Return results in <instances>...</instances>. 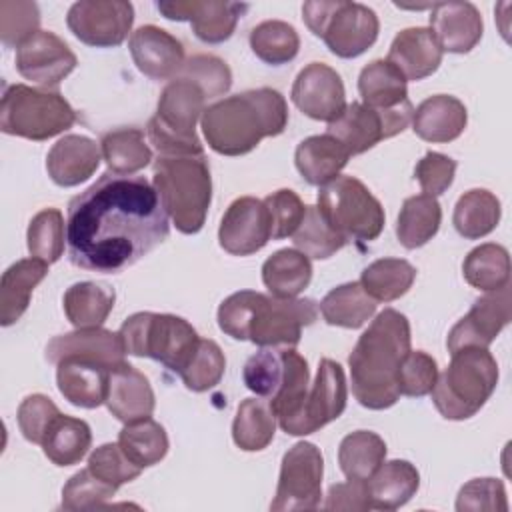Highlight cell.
Returning <instances> with one entry per match:
<instances>
[{
    "label": "cell",
    "mask_w": 512,
    "mask_h": 512,
    "mask_svg": "<svg viewBox=\"0 0 512 512\" xmlns=\"http://www.w3.org/2000/svg\"><path fill=\"white\" fill-rule=\"evenodd\" d=\"M48 266L38 258L14 262L0 280V324L12 326L28 310L34 288L46 278Z\"/></svg>",
    "instance_id": "30"
},
{
    "label": "cell",
    "mask_w": 512,
    "mask_h": 512,
    "mask_svg": "<svg viewBox=\"0 0 512 512\" xmlns=\"http://www.w3.org/2000/svg\"><path fill=\"white\" fill-rule=\"evenodd\" d=\"M312 280L310 258L296 248L276 250L262 264V282L276 298H296Z\"/></svg>",
    "instance_id": "35"
},
{
    "label": "cell",
    "mask_w": 512,
    "mask_h": 512,
    "mask_svg": "<svg viewBox=\"0 0 512 512\" xmlns=\"http://www.w3.org/2000/svg\"><path fill=\"white\" fill-rule=\"evenodd\" d=\"M454 174H456V160L440 152H426L424 158L414 168V178L418 180L422 194H428L434 198L452 186Z\"/></svg>",
    "instance_id": "60"
},
{
    "label": "cell",
    "mask_w": 512,
    "mask_h": 512,
    "mask_svg": "<svg viewBox=\"0 0 512 512\" xmlns=\"http://www.w3.org/2000/svg\"><path fill=\"white\" fill-rule=\"evenodd\" d=\"M442 48L438 46L430 28H406L398 32L388 50L392 62L406 80H424L432 76L442 64Z\"/></svg>",
    "instance_id": "26"
},
{
    "label": "cell",
    "mask_w": 512,
    "mask_h": 512,
    "mask_svg": "<svg viewBox=\"0 0 512 512\" xmlns=\"http://www.w3.org/2000/svg\"><path fill=\"white\" fill-rule=\"evenodd\" d=\"M430 30L442 52L466 54L482 38L484 22L472 2L432 4Z\"/></svg>",
    "instance_id": "23"
},
{
    "label": "cell",
    "mask_w": 512,
    "mask_h": 512,
    "mask_svg": "<svg viewBox=\"0 0 512 512\" xmlns=\"http://www.w3.org/2000/svg\"><path fill=\"white\" fill-rule=\"evenodd\" d=\"M512 318V296L510 284L500 290L488 292L474 300L466 316H462L448 334L450 354L468 346L488 348L496 336L508 326Z\"/></svg>",
    "instance_id": "15"
},
{
    "label": "cell",
    "mask_w": 512,
    "mask_h": 512,
    "mask_svg": "<svg viewBox=\"0 0 512 512\" xmlns=\"http://www.w3.org/2000/svg\"><path fill=\"white\" fill-rule=\"evenodd\" d=\"M316 208L346 242L376 240L386 220L380 200L354 176H338L320 186Z\"/></svg>",
    "instance_id": "10"
},
{
    "label": "cell",
    "mask_w": 512,
    "mask_h": 512,
    "mask_svg": "<svg viewBox=\"0 0 512 512\" xmlns=\"http://www.w3.org/2000/svg\"><path fill=\"white\" fill-rule=\"evenodd\" d=\"M410 352V322L394 308H384L362 332L348 356L352 394L364 408L386 410L400 398L396 374Z\"/></svg>",
    "instance_id": "2"
},
{
    "label": "cell",
    "mask_w": 512,
    "mask_h": 512,
    "mask_svg": "<svg viewBox=\"0 0 512 512\" xmlns=\"http://www.w3.org/2000/svg\"><path fill=\"white\" fill-rule=\"evenodd\" d=\"M462 274L472 288L482 292L500 290L510 284V254L500 244H480L464 258Z\"/></svg>",
    "instance_id": "42"
},
{
    "label": "cell",
    "mask_w": 512,
    "mask_h": 512,
    "mask_svg": "<svg viewBox=\"0 0 512 512\" xmlns=\"http://www.w3.org/2000/svg\"><path fill=\"white\" fill-rule=\"evenodd\" d=\"M110 414L128 424L152 416L156 398L148 378L128 362H120L108 372L106 400Z\"/></svg>",
    "instance_id": "24"
},
{
    "label": "cell",
    "mask_w": 512,
    "mask_h": 512,
    "mask_svg": "<svg viewBox=\"0 0 512 512\" xmlns=\"http://www.w3.org/2000/svg\"><path fill=\"white\" fill-rule=\"evenodd\" d=\"M18 426L32 444H42L48 428L60 416L58 406L44 394H30L18 406Z\"/></svg>",
    "instance_id": "57"
},
{
    "label": "cell",
    "mask_w": 512,
    "mask_h": 512,
    "mask_svg": "<svg viewBox=\"0 0 512 512\" xmlns=\"http://www.w3.org/2000/svg\"><path fill=\"white\" fill-rule=\"evenodd\" d=\"M414 106L410 100L390 110H374L362 102L346 104V108L328 122L326 134L332 136L350 156L364 154L378 142L400 134L412 122Z\"/></svg>",
    "instance_id": "11"
},
{
    "label": "cell",
    "mask_w": 512,
    "mask_h": 512,
    "mask_svg": "<svg viewBox=\"0 0 512 512\" xmlns=\"http://www.w3.org/2000/svg\"><path fill=\"white\" fill-rule=\"evenodd\" d=\"M376 312V300L366 294L360 282H346L332 288L320 302L326 324L340 328H360Z\"/></svg>",
    "instance_id": "36"
},
{
    "label": "cell",
    "mask_w": 512,
    "mask_h": 512,
    "mask_svg": "<svg viewBox=\"0 0 512 512\" xmlns=\"http://www.w3.org/2000/svg\"><path fill=\"white\" fill-rule=\"evenodd\" d=\"M248 42L252 52L272 66L292 62L300 50V36L296 28L284 20H264L256 24Z\"/></svg>",
    "instance_id": "46"
},
{
    "label": "cell",
    "mask_w": 512,
    "mask_h": 512,
    "mask_svg": "<svg viewBox=\"0 0 512 512\" xmlns=\"http://www.w3.org/2000/svg\"><path fill=\"white\" fill-rule=\"evenodd\" d=\"M420 486V474L408 460H388L366 480L370 508L396 510L404 506Z\"/></svg>",
    "instance_id": "31"
},
{
    "label": "cell",
    "mask_w": 512,
    "mask_h": 512,
    "mask_svg": "<svg viewBox=\"0 0 512 512\" xmlns=\"http://www.w3.org/2000/svg\"><path fill=\"white\" fill-rule=\"evenodd\" d=\"M498 384V364L488 348L468 346L452 352L448 368L438 374L432 402L446 420L472 418Z\"/></svg>",
    "instance_id": "5"
},
{
    "label": "cell",
    "mask_w": 512,
    "mask_h": 512,
    "mask_svg": "<svg viewBox=\"0 0 512 512\" xmlns=\"http://www.w3.org/2000/svg\"><path fill=\"white\" fill-rule=\"evenodd\" d=\"M88 468L92 474H96L100 480L120 488L126 482H132L140 476L142 468L136 466L120 448L116 442H108L98 446L90 456H88Z\"/></svg>",
    "instance_id": "55"
},
{
    "label": "cell",
    "mask_w": 512,
    "mask_h": 512,
    "mask_svg": "<svg viewBox=\"0 0 512 512\" xmlns=\"http://www.w3.org/2000/svg\"><path fill=\"white\" fill-rule=\"evenodd\" d=\"M116 486L100 480L86 466L84 470L70 476L62 488V508L64 510H94L102 508L106 500L114 498Z\"/></svg>",
    "instance_id": "52"
},
{
    "label": "cell",
    "mask_w": 512,
    "mask_h": 512,
    "mask_svg": "<svg viewBox=\"0 0 512 512\" xmlns=\"http://www.w3.org/2000/svg\"><path fill=\"white\" fill-rule=\"evenodd\" d=\"M168 214L144 176L106 172L68 204V260L118 274L168 238Z\"/></svg>",
    "instance_id": "1"
},
{
    "label": "cell",
    "mask_w": 512,
    "mask_h": 512,
    "mask_svg": "<svg viewBox=\"0 0 512 512\" xmlns=\"http://www.w3.org/2000/svg\"><path fill=\"white\" fill-rule=\"evenodd\" d=\"M128 48L136 68L152 80L176 78L186 62L182 42L154 24L140 26L130 34Z\"/></svg>",
    "instance_id": "21"
},
{
    "label": "cell",
    "mask_w": 512,
    "mask_h": 512,
    "mask_svg": "<svg viewBox=\"0 0 512 512\" xmlns=\"http://www.w3.org/2000/svg\"><path fill=\"white\" fill-rule=\"evenodd\" d=\"M284 376V360H282V348H262L256 354H252L244 364V384L250 392H254L260 398L270 400Z\"/></svg>",
    "instance_id": "50"
},
{
    "label": "cell",
    "mask_w": 512,
    "mask_h": 512,
    "mask_svg": "<svg viewBox=\"0 0 512 512\" xmlns=\"http://www.w3.org/2000/svg\"><path fill=\"white\" fill-rule=\"evenodd\" d=\"M282 360H284L282 384L268 402L276 414L280 428L286 434L296 436L306 394H308L310 372H308V362L294 348H282Z\"/></svg>",
    "instance_id": "28"
},
{
    "label": "cell",
    "mask_w": 512,
    "mask_h": 512,
    "mask_svg": "<svg viewBox=\"0 0 512 512\" xmlns=\"http://www.w3.org/2000/svg\"><path fill=\"white\" fill-rule=\"evenodd\" d=\"M64 240L66 226L58 208H44L30 220L26 244L32 258L44 260L46 264L58 262L64 252Z\"/></svg>",
    "instance_id": "47"
},
{
    "label": "cell",
    "mask_w": 512,
    "mask_h": 512,
    "mask_svg": "<svg viewBox=\"0 0 512 512\" xmlns=\"http://www.w3.org/2000/svg\"><path fill=\"white\" fill-rule=\"evenodd\" d=\"M406 78L388 60H372L358 76L362 104L374 110H390L408 100Z\"/></svg>",
    "instance_id": "34"
},
{
    "label": "cell",
    "mask_w": 512,
    "mask_h": 512,
    "mask_svg": "<svg viewBox=\"0 0 512 512\" xmlns=\"http://www.w3.org/2000/svg\"><path fill=\"white\" fill-rule=\"evenodd\" d=\"M262 292L240 290L230 294L218 306V326L234 340H248L250 324Z\"/></svg>",
    "instance_id": "56"
},
{
    "label": "cell",
    "mask_w": 512,
    "mask_h": 512,
    "mask_svg": "<svg viewBox=\"0 0 512 512\" xmlns=\"http://www.w3.org/2000/svg\"><path fill=\"white\" fill-rule=\"evenodd\" d=\"M70 32L94 48L120 46L134 24V6L126 0H80L66 14Z\"/></svg>",
    "instance_id": "14"
},
{
    "label": "cell",
    "mask_w": 512,
    "mask_h": 512,
    "mask_svg": "<svg viewBox=\"0 0 512 512\" xmlns=\"http://www.w3.org/2000/svg\"><path fill=\"white\" fill-rule=\"evenodd\" d=\"M386 458V442L370 430H356L342 438L338 464L346 478L368 480Z\"/></svg>",
    "instance_id": "44"
},
{
    "label": "cell",
    "mask_w": 512,
    "mask_h": 512,
    "mask_svg": "<svg viewBox=\"0 0 512 512\" xmlns=\"http://www.w3.org/2000/svg\"><path fill=\"white\" fill-rule=\"evenodd\" d=\"M466 124V106L450 94H436L422 100L412 114L414 134L432 144L456 140L464 132Z\"/></svg>",
    "instance_id": "27"
},
{
    "label": "cell",
    "mask_w": 512,
    "mask_h": 512,
    "mask_svg": "<svg viewBox=\"0 0 512 512\" xmlns=\"http://www.w3.org/2000/svg\"><path fill=\"white\" fill-rule=\"evenodd\" d=\"M74 122L76 112L58 90L28 84L4 88L0 102V130L4 134L42 142L66 132Z\"/></svg>",
    "instance_id": "7"
},
{
    "label": "cell",
    "mask_w": 512,
    "mask_h": 512,
    "mask_svg": "<svg viewBox=\"0 0 512 512\" xmlns=\"http://www.w3.org/2000/svg\"><path fill=\"white\" fill-rule=\"evenodd\" d=\"M436 378H438V364L430 354L422 350H410L402 358L396 374L400 394L412 396V398L430 394L436 384Z\"/></svg>",
    "instance_id": "54"
},
{
    "label": "cell",
    "mask_w": 512,
    "mask_h": 512,
    "mask_svg": "<svg viewBox=\"0 0 512 512\" xmlns=\"http://www.w3.org/2000/svg\"><path fill=\"white\" fill-rule=\"evenodd\" d=\"M346 398L348 384L342 366L330 358H322L314 384L308 388L296 436L312 434L336 420L346 408Z\"/></svg>",
    "instance_id": "20"
},
{
    "label": "cell",
    "mask_w": 512,
    "mask_h": 512,
    "mask_svg": "<svg viewBox=\"0 0 512 512\" xmlns=\"http://www.w3.org/2000/svg\"><path fill=\"white\" fill-rule=\"evenodd\" d=\"M324 458L312 442H296L282 456L270 510H316L322 498Z\"/></svg>",
    "instance_id": "13"
},
{
    "label": "cell",
    "mask_w": 512,
    "mask_h": 512,
    "mask_svg": "<svg viewBox=\"0 0 512 512\" xmlns=\"http://www.w3.org/2000/svg\"><path fill=\"white\" fill-rule=\"evenodd\" d=\"M152 170V186L176 230L182 234L200 232L212 202V176L206 156H158Z\"/></svg>",
    "instance_id": "4"
},
{
    "label": "cell",
    "mask_w": 512,
    "mask_h": 512,
    "mask_svg": "<svg viewBox=\"0 0 512 512\" xmlns=\"http://www.w3.org/2000/svg\"><path fill=\"white\" fill-rule=\"evenodd\" d=\"M292 242L296 250L314 260H326L346 244V240L330 228L316 206H306V214L292 234Z\"/></svg>",
    "instance_id": "48"
},
{
    "label": "cell",
    "mask_w": 512,
    "mask_h": 512,
    "mask_svg": "<svg viewBox=\"0 0 512 512\" xmlns=\"http://www.w3.org/2000/svg\"><path fill=\"white\" fill-rule=\"evenodd\" d=\"M416 280V268L404 258H380L362 270L360 284L376 302H392L404 296Z\"/></svg>",
    "instance_id": "43"
},
{
    "label": "cell",
    "mask_w": 512,
    "mask_h": 512,
    "mask_svg": "<svg viewBox=\"0 0 512 512\" xmlns=\"http://www.w3.org/2000/svg\"><path fill=\"white\" fill-rule=\"evenodd\" d=\"M318 304L312 298H276L262 294L250 324L248 340L260 348H294L302 328L314 324Z\"/></svg>",
    "instance_id": "12"
},
{
    "label": "cell",
    "mask_w": 512,
    "mask_h": 512,
    "mask_svg": "<svg viewBox=\"0 0 512 512\" xmlns=\"http://www.w3.org/2000/svg\"><path fill=\"white\" fill-rule=\"evenodd\" d=\"M350 154L328 134L304 138L294 152L300 176L312 186H324L340 176Z\"/></svg>",
    "instance_id": "32"
},
{
    "label": "cell",
    "mask_w": 512,
    "mask_h": 512,
    "mask_svg": "<svg viewBox=\"0 0 512 512\" xmlns=\"http://www.w3.org/2000/svg\"><path fill=\"white\" fill-rule=\"evenodd\" d=\"M126 354L152 358L168 370L180 374L194 356L200 336L180 316L136 312L118 330Z\"/></svg>",
    "instance_id": "8"
},
{
    "label": "cell",
    "mask_w": 512,
    "mask_h": 512,
    "mask_svg": "<svg viewBox=\"0 0 512 512\" xmlns=\"http://www.w3.org/2000/svg\"><path fill=\"white\" fill-rule=\"evenodd\" d=\"M156 8L168 20H188L198 40L206 44H220L234 34V28L240 16L248 10V4L220 0H164L158 2Z\"/></svg>",
    "instance_id": "16"
},
{
    "label": "cell",
    "mask_w": 512,
    "mask_h": 512,
    "mask_svg": "<svg viewBox=\"0 0 512 512\" xmlns=\"http://www.w3.org/2000/svg\"><path fill=\"white\" fill-rule=\"evenodd\" d=\"M110 368L82 360L64 358L56 364V384L60 394L78 408H98L106 400Z\"/></svg>",
    "instance_id": "29"
},
{
    "label": "cell",
    "mask_w": 512,
    "mask_h": 512,
    "mask_svg": "<svg viewBox=\"0 0 512 512\" xmlns=\"http://www.w3.org/2000/svg\"><path fill=\"white\" fill-rule=\"evenodd\" d=\"M456 510H490V512H506L508 500L502 480L498 478H474L466 482L456 498Z\"/></svg>",
    "instance_id": "59"
},
{
    "label": "cell",
    "mask_w": 512,
    "mask_h": 512,
    "mask_svg": "<svg viewBox=\"0 0 512 512\" xmlns=\"http://www.w3.org/2000/svg\"><path fill=\"white\" fill-rule=\"evenodd\" d=\"M226 370V358L222 348L208 338H200L198 348L186 368L180 372L184 386L192 392H206L214 388Z\"/></svg>",
    "instance_id": "49"
},
{
    "label": "cell",
    "mask_w": 512,
    "mask_h": 512,
    "mask_svg": "<svg viewBox=\"0 0 512 512\" xmlns=\"http://www.w3.org/2000/svg\"><path fill=\"white\" fill-rule=\"evenodd\" d=\"M40 30V10L36 2L2 0L0 2V40L6 48H20Z\"/></svg>",
    "instance_id": "51"
},
{
    "label": "cell",
    "mask_w": 512,
    "mask_h": 512,
    "mask_svg": "<svg viewBox=\"0 0 512 512\" xmlns=\"http://www.w3.org/2000/svg\"><path fill=\"white\" fill-rule=\"evenodd\" d=\"M92 444L90 426L74 416H58L48 428L42 450L44 456L56 466H74L78 464Z\"/></svg>",
    "instance_id": "40"
},
{
    "label": "cell",
    "mask_w": 512,
    "mask_h": 512,
    "mask_svg": "<svg viewBox=\"0 0 512 512\" xmlns=\"http://www.w3.org/2000/svg\"><path fill=\"white\" fill-rule=\"evenodd\" d=\"M500 200L484 188H472L464 192L454 206V228L466 240H478L488 236L500 222Z\"/></svg>",
    "instance_id": "39"
},
{
    "label": "cell",
    "mask_w": 512,
    "mask_h": 512,
    "mask_svg": "<svg viewBox=\"0 0 512 512\" xmlns=\"http://www.w3.org/2000/svg\"><path fill=\"white\" fill-rule=\"evenodd\" d=\"M302 20L338 58L364 54L376 42L380 30L378 16L372 8L348 0L304 2Z\"/></svg>",
    "instance_id": "9"
},
{
    "label": "cell",
    "mask_w": 512,
    "mask_h": 512,
    "mask_svg": "<svg viewBox=\"0 0 512 512\" xmlns=\"http://www.w3.org/2000/svg\"><path fill=\"white\" fill-rule=\"evenodd\" d=\"M100 146L82 134H66L46 156V172L54 184L62 188L78 186L88 180L100 166Z\"/></svg>",
    "instance_id": "25"
},
{
    "label": "cell",
    "mask_w": 512,
    "mask_h": 512,
    "mask_svg": "<svg viewBox=\"0 0 512 512\" xmlns=\"http://www.w3.org/2000/svg\"><path fill=\"white\" fill-rule=\"evenodd\" d=\"M78 60L70 46L48 30H38L20 48H16V70L22 78L42 88L56 86L76 68Z\"/></svg>",
    "instance_id": "17"
},
{
    "label": "cell",
    "mask_w": 512,
    "mask_h": 512,
    "mask_svg": "<svg viewBox=\"0 0 512 512\" xmlns=\"http://www.w3.org/2000/svg\"><path fill=\"white\" fill-rule=\"evenodd\" d=\"M100 150L106 166L114 174L132 176L152 162V150L138 128H118L106 132L100 140Z\"/></svg>",
    "instance_id": "41"
},
{
    "label": "cell",
    "mask_w": 512,
    "mask_h": 512,
    "mask_svg": "<svg viewBox=\"0 0 512 512\" xmlns=\"http://www.w3.org/2000/svg\"><path fill=\"white\" fill-rule=\"evenodd\" d=\"M178 76L192 80L208 100L226 94L232 86V72L228 64L212 54H194L184 62Z\"/></svg>",
    "instance_id": "53"
},
{
    "label": "cell",
    "mask_w": 512,
    "mask_h": 512,
    "mask_svg": "<svg viewBox=\"0 0 512 512\" xmlns=\"http://www.w3.org/2000/svg\"><path fill=\"white\" fill-rule=\"evenodd\" d=\"M292 102L312 120L332 122L346 108V90L340 74L324 62L304 66L292 84Z\"/></svg>",
    "instance_id": "19"
},
{
    "label": "cell",
    "mask_w": 512,
    "mask_h": 512,
    "mask_svg": "<svg viewBox=\"0 0 512 512\" xmlns=\"http://www.w3.org/2000/svg\"><path fill=\"white\" fill-rule=\"evenodd\" d=\"M272 238V222L264 200L236 198L224 212L218 228L220 246L232 256H250Z\"/></svg>",
    "instance_id": "18"
},
{
    "label": "cell",
    "mask_w": 512,
    "mask_h": 512,
    "mask_svg": "<svg viewBox=\"0 0 512 512\" xmlns=\"http://www.w3.org/2000/svg\"><path fill=\"white\" fill-rule=\"evenodd\" d=\"M118 444L124 454L142 470L164 460L170 446L164 426L150 416L124 424L118 434Z\"/></svg>",
    "instance_id": "45"
},
{
    "label": "cell",
    "mask_w": 512,
    "mask_h": 512,
    "mask_svg": "<svg viewBox=\"0 0 512 512\" xmlns=\"http://www.w3.org/2000/svg\"><path fill=\"white\" fill-rule=\"evenodd\" d=\"M276 422V414L266 398H246L236 410L232 440L244 452L264 450L274 440Z\"/></svg>",
    "instance_id": "38"
},
{
    "label": "cell",
    "mask_w": 512,
    "mask_h": 512,
    "mask_svg": "<svg viewBox=\"0 0 512 512\" xmlns=\"http://www.w3.org/2000/svg\"><path fill=\"white\" fill-rule=\"evenodd\" d=\"M264 204H266L268 214H270L272 238L274 240L292 236L296 232V228L300 226L304 214H306L304 202L290 188H282V190H276V192L268 194L264 198Z\"/></svg>",
    "instance_id": "58"
},
{
    "label": "cell",
    "mask_w": 512,
    "mask_h": 512,
    "mask_svg": "<svg viewBox=\"0 0 512 512\" xmlns=\"http://www.w3.org/2000/svg\"><path fill=\"white\" fill-rule=\"evenodd\" d=\"M116 302L112 286L104 282H76L62 298L64 314L74 328H98L106 322Z\"/></svg>",
    "instance_id": "33"
},
{
    "label": "cell",
    "mask_w": 512,
    "mask_h": 512,
    "mask_svg": "<svg viewBox=\"0 0 512 512\" xmlns=\"http://www.w3.org/2000/svg\"><path fill=\"white\" fill-rule=\"evenodd\" d=\"M324 510H370L366 480H352L332 484L326 494Z\"/></svg>",
    "instance_id": "61"
},
{
    "label": "cell",
    "mask_w": 512,
    "mask_h": 512,
    "mask_svg": "<svg viewBox=\"0 0 512 512\" xmlns=\"http://www.w3.org/2000/svg\"><path fill=\"white\" fill-rule=\"evenodd\" d=\"M124 344L118 332L98 328H76L74 332L54 336L46 344V360L58 364L64 358H82L114 368L124 362Z\"/></svg>",
    "instance_id": "22"
},
{
    "label": "cell",
    "mask_w": 512,
    "mask_h": 512,
    "mask_svg": "<svg viewBox=\"0 0 512 512\" xmlns=\"http://www.w3.org/2000/svg\"><path fill=\"white\" fill-rule=\"evenodd\" d=\"M206 94L188 78L176 76L170 80L150 118L146 132L158 156H198L204 154L202 142L196 134V122L204 114Z\"/></svg>",
    "instance_id": "6"
},
{
    "label": "cell",
    "mask_w": 512,
    "mask_h": 512,
    "mask_svg": "<svg viewBox=\"0 0 512 512\" xmlns=\"http://www.w3.org/2000/svg\"><path fill=\"white\" fill-rule=\"evenodd\" d=\"M200 124L214 152L242 156L252 152L264 138L278 136L286 130L288 106L278 90H246L210 104Z\"/></svg>",
    "instance_id": "3"
},
{
    "label": "cell",
    "mask_w": 512,
    "mask_h": 512,
    "mask_svg": "<svg viewBox=\"0 0 512 512\" xmlns=\"http://www.w3.org/2000/svg\"><path fill=\"white\" fill-rule=\"evenodd\" d=\"M442 222V208L434 196L418 194L410 196L402 202L398 220H396V236L398 242L408 248H420L430 242Z\"/></svg>",
    "instance_id": "37"
}]
</instances>
